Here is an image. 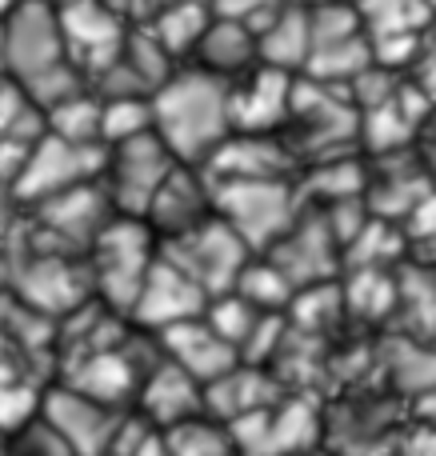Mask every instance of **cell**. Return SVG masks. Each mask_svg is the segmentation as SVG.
<instances>
[{"instance_id":"obj_5","label":"cell","mask_w":436,"mask_h":456,"mask_svg":"<svg viewBox=\"0 0 436 456\" xmlns=\"http://www.w3.org/2000/svg\"><path fill=\"white\" fill-rule=\"evenodd\" d=\"M69 61L52 0H20L0 20V72L20 88L61 72Z\"/></svg>"},{"instance_id":"obj_24","label":"cell","mask_w":436,"mask_h":456,"mask_svg":"<svg viewBox=\"0 0 436 456\" xmlns=\"http://www.w3.org/2000/svg\"><path fill=\"white\" fill-rule=\"evenodd\" d=\"M360 16V28L373 40H392V37H424L432 24V12L424 0H352Z\"/></svg>"},{"instance_id":"obj_28","label":"cell","mask_w":436,"mask_h":456,"mask_svg":"<svg viewBox=\"0 0 436 456\" xmlns=\"http://www.w3.org/2000/svg\"><path fill=\"white\" fill-rule=\"evenodd\" d=\"M152 133V96H101V141L104 149Z\"/></svg>"},{"instance_id":"obj_2","label":"cell","mask_w":436,"mask_h":456,"mask_svg":"<svg viewBox=\"0 0 436 456\" xmlns=\"http://www.w3.org/2000/svg\"><path fill=\"white\" fill-rule=\"evenodd\" d=\"M288 141L293 157L304 165L333 157H349V149L360 144V112L352 109L349 93L336 85H320V80L296 72L293 85V109L280 128Z\"/></svg>"},{"instance_id":"obj_32","label":"cell","mask_w":436,"mask_h":456,"mask_svg":"<svg viewBox=\"0 0 436 456\" xmlns=\"http://www.w3.org/2000/svg\"><path fill=\"white\" fill-rule=\"evenodd\" d=\"M408 80H413L421 93H429L432 101H436V37L429 32L424 37V45H421V53H416V61H413V69L405 72Z\"/></svg>"},{"instance_id":"obj_35","label":"cell","mask_w":436,"mask_h":456,"mask_svg":"<svg viewBox=\"0 0 436 456\" xmlns=\"http://www.w3.org/2000/svg\"><path fill=\"white\" fill-rule=\"evenodd\" d=\"M0 456H8V433L0 428Z\"/></svg>"},{"instance_id":"obj_30","label":"cell","mask_w":436,"mask_h":456,"mask_svg":"<svg viewBox=\"0 0 436 456\" xmlns=\"http://www.w3.org/2000/svg\"><path fill=\"white\" fill-rule=\"evenodd\" d=\"M389 377L405 393H432L436 388V353L421 340H397L389 348Z\"/></svg>"},{"instance_id":"obj_15","label":"cell","mask_w":436,"mask_h":456,"mask_svg":"<svg viewBox=\"0 0 436 456\" xmlns=\"http://www.w3.org/2000/svg\"><path fill=\"white\" fill-rule=\"evenodd\" d=\"M208 216H213V181L197 165H176L157 189V197L149 200L141 221L152 228L157 240H173V236L205 224Z\"/></svg>"},{"instance_id":"obj_34","label":"cell","mask_w":436,"mask_h":456,"mask_svg":"<svg viewBox=\"0 0 436 456\" xmlns=\"http://www.w3.org/2000/svg\"><path fill=\"white\" fill-rule=\"evenodd\" d=\"M109 8H117V12H125L128 20H133V8H136V0H104Z\"/></svg>"},{"instance_id":"obj_1","label":"cell","mask_w":436,"mask_h":456,"mask_svg":"<svg viewBox=\"0 0 436 456\" xmlns=\"http://www.w3.org/2000/svg\"><path fill=\"white\" fill-rule=\"evenodd\" d=\"M152 133L181 165H205L232 133V85L197 64H181L152 93Z\"/></svg>"},{"instance_id":"obj_16","label":"cell","mask_w":436,"mask_h":456,"mask_svg":"<svg viewBox=\"0 0 436 456\" xmlns=\"http://www.w3.org/2000/svg\"><path fill=\"white\" fill-rule=\"evenodd\" d=\"M432 189L436 184L416 152H408V149L384 152V157H376V165H368L365 205L373 216L397 224V221H408V213H413Z\"/></svg>"},{"instance_id":"obj_19","label":"cell","mask_w":436,"mask_h":456,"mask_svg":"<svg viewBox=\"0 0 436 456\" xmlns=\"http://www.w3.org/2000/svg\"><path fill=\"white\" fill-rule=\"evenodd\" d=\"M157 337H160V348H165L168 361L189 372L192 380H200V385H213L216 377H224L229 369L240 364V353L205 321V313H200L197 321L173 324V329L157 332Z\"/></svg>"},{"instance_id":"obj_21","label":"cell","mask_w":436,"mask_h":456,"mask_svg":"<svg viewBox=\"0 0 436 456\" xmlns=\"http://www.w3.org/2000/svg\"><path fill=\"white\" fill-rule=\"evenodd\" d=\"M189 64H197V69L213 72V77L232 85V80H240L245 72H253L256 64H261L256 32L240 20H221V16H213V24H208V32L200 37Z\"/></svg>"},{"instance_id":"obj_4","label":"cell","mask_w":436,"mask_h":456,"mask_svg":"<svg viewBox=\"0 0 436 456\" xmlns=\"http://www.w3.org/2000/svg\"><path fill=\"white\" fill-rule=\"evenodd\" d=\"M301 208L296 181H213V213L248 244V252L272 248Z\"/></svg>"},{"instance_id":"obj_23","label":"cell","mask_w":436,"mask_h":456,"mask_svg":"<svg viewBox=\"0 0 436 456\" xmlns=\"http://www.w3.org/2000/svg\"><path fill=\"white\" fill-rule=\"evenodd\" d=\"M141 24L165 45V53L173 56L176 64H189L200 37H205L208 24H213V8H208V0H176V4H165L152 16H144Z\"/></svg>"},{"instance_id":"obj_26","label":"cell","mask_w":436,"mask_h":456,"mask_svg":"<svg viewBox=\"0 0 436 456\" xmlns=\"http://www.w3.org/2000/svg\"><path fill=\"white\" fill-rule=\"evenodd\" d=\"M44 120H48V133L61 136V141L104 144L101 141V96H96L93 88H80L69 101L52 104V109L44 112Z\"/></svg>"},{"instance_id":"obj_14","label":"cell","mask_w":436,"mask_h":456,"mask_svg":"<svg viewBox=\"0 0 436 456\" xmlns=\"http://www.w3.org/2000/svg\"><path fill=\"white\" fill-rule=\"evenodd\" d=\"M200 168L208 181H296L301 160L280 133H229Z\"/></svg>"},{"instance_id":"obj_31","label":"cell","mask_w":436,"mask_h":456,"mask_svg":"<svg viewBox=\"0 0 436 456\" xmlns=\"http://www.w3.org/2000/svg\"><path fill=\"white\" fill-rule=\"evenodd\" d=\"M280 4H285V0H208L213 16H221V20H240V24H248L253 32L261 28V24L269 20Z\"/></svg>"},{"instance_id":"obj_13","label":"cell","mask_w":436,"mask_h":456,"mask_svg":"<svg viewBox=\"0 0 436 456\" xmlns=\"http://www.w3.org/2000/svg\"><path fill=\"white\" fill-rule=\"evenodd\" d=\"M208 305V292L192 281L189 273L173 265L165 252H157L152 268L144 273L141 281V292H136L133 308H128V321L136 329H149V332H165L173 324H184V321H197Z\"/></svg>"},{"instance_id":"obj_22","label":"cell","mask_w":436,"mask_h":456,"mask_svg":"<svg viewBox=\"0 0 436 456\" xmlns=\"http://www.w3.org/2000/svg\"><path fill=\"white\" fill-rule=\"evenodd\" d=\"M256 53H261V64L301 72L304 61H309V8L296 4V0H285L256 28Z\"/></svg>"},{"instance_id":"obj_38","label":"cell","mask_w":436,"mask_h":456,"mask_svg":"<svg viewBox=\"0 0 436 456\" xmlns=\"http://www.w3.org/2000/svg\"><path fill=\"white\" fill-rule=\"evenodd\" d=\"M424 4H429V8H436V0H424Z\"/></svg>"},{"instance_id":"obj_3","label":"cell","mask_w":436,"mask_h":456,"mask_svg":"<svg viewBox=\"0 0 436 456\" xmlns=\"http://www.w3.org/2000/svg\"><path fill=\"white\" fill-rule=\"evenodd\" d=\"M160 252V240L141 216H112L109 224L96 232V240L85 248L88 281H93V297L128 316L136 292H141L144 273L152 268Z\"/></svg>"},{"instance_id":"obj_12","label":"cell","mask_w":436,"mask_h":456,"mask_svg":"<svg viewBox=\"0 0 436 456\" xmlns=\"http://www.w3.org/2000/svg\"><path fill=\"white\" fill-rule=\"evenodd\" d=\"M40 412H44L48 425L69 441V449L77 456H109L120 425H125V409L101 404V401H93V396L77 393V388L61 385V380L44 388Z\"/></svg>"},{"instance_id":"obj_25","label":"cell","mask_w":436,"mask_h":456,"mask_svg":"<svg viewBox=\"0 0 436 456\" xmlns=\"http://www.w3.org/2000/svg\"><path fill=\"white\" fill-rule=\"evenodd\" d=\"M232 292H240V297L253 308H261V313H288V305H293V297H296V289L285 281V273H280L269 256H261V252L248 256V265L240 268Z\"/></svg>"},{"instance_id":"obj_10","label":"cell","mask_w":436,"mask_h":456,"mask_svg":"<svg viewBox=\"0 0 436 456\" xmlns=\"http://www.w3.org/2000/svg\"><path fill=\"white\" fill-rule=\"evenodd\" d=\"M52 8L64 37V53L85 72V80H93L96 72L117 61L128 32L125 12L109 8L104 0H52Z\"/></svg>"},{"instance_id":"obj_8","label":"cell","mask_w":436,"mask_h":456,"mask_svg":"<svg viewBox=\"0 0 436 456\" xmlns=\"http://www.w3.org/2000/svg\"><path fill=\"white\" fill-rule=\"evenodd\" d=\"M104 168V144H72L61 136L44 133L32 144L28 160H24L20 176L12 184V200L24 208L40 205V200L56 197V192H69L77 184L101 181Z\"/></svg>"},{"instance_id":"obj_6","label":"cell","mask_w":436,"mask_h":456,"mask_svg":"<svg viewBox=\"0 0 436 456\" xmlns=\"http://www.w3.org/2000/svg\"><path fill=\"white\" fill-rule=\"evenodd\" d=\"M181 160L165 149L157 133L133 136L104 149V168H101V189L109 197L112 213L120 216H144L149 200L157 197V189L165 184V176Z\"/></svg>"},{"instance_id":"obj_29","label":"cell","mask_w":436,"mask_h":456,"mask_svg":"<svg viewBox=\"0 0 436 456\" xmlns=\"http://www.w3.org/2000/svg\"><path fill=\"white\" fill-rule=\"evenodd\" d=\"M264 316L269 313L253 308L240 292H221V297H208V305H205V321L213 324V329L221 332L232 348H237V353H245L248 337L256 332V324H261Z\"/></svg>"},{"instance_id":"obj_11","label":"cell","mask_w":436,"mask_h":456,"mask_svg":"<svg viewBox=\"0 0 436 456\" xmlns=\"http://www.w3.org/2000/svg\"><path fill=\"white\" fill-rule=\"evenodd\" d=\"M261 256H269L296 292L336 281V265H344L341 240L333 236L325 213H320V208H309V205H304L301 216L288 224V232L280 236L272 248H264Z\"/></svg>"},{"instance_id":"obj_20","label":"cell","mask_w":436,"mask_h":456,"mask_svg":"<svg viewBox=\"0 0 436 456\" xmlns=\"http://www.w3.org/2000/svg\"><path fill=\"white\" fill-rule=\"evenodd\" d=\"M277 401H280V380L264 364L240 361L237 369H229L213 385H205V417L221 420V425H232V420L248 417V412L272 409Z\"/></svg>"},{"instance_id":"obj_36","label":"cell","mask_w":436,"mask_h":456,"mask_svg":"<svg viewBox=\"0 0 436 456\" xmlns=\"http://www.w3.org/2000/svg\"><path fill=\"white\" fill-rule=\"evenodd\" d=\"M296 4H304V8H317V4H328V0H296Z\"/></svg>"},{"instance_id":"obj_18","label":"cell","mask_w":436,"mask_h":456,"mask_svg":"<svg viewBox=\"0 0 436 456\" xmlns=\"http://www.w3.org/2000/svg\"><path fill=\"white\" fill-rule=\"evenodd\" d=\"M133 412L144 420V425L157 428V433H168V428L184 425V420L205 417V385L192 380L189 372L176 369V364L165 356V361L141 380Z\"/></svg>"},{"instance_id":"obj_37","label":"cell","mask_w":436,"mask_h":456,"mask_svg":"<svg viewBox=\"0 0 436 456\" xmlns=\"http://www.w3.org/2000/svg\"><path fill=\"white\" fill-rule=\"evenodd\" d=\"M429 32H432V37H436V12H432V24H429Z\"/></svg>"},{"instance_id":"obj_7","label":"cell","mask_w":436,"mask_h":456,"mask_svg":"<svg viewBox=\"0 0 436 456\" xmlns=\"http://www.w3.org/2000/svg\"><path fill=\"white\" fill-rule=\"evenodd\" d=\"M160 252L173 260L181 273H189L208 297H221V292H232L240 268L248 265V244L232 232L221 216H208L205 224L189 228V232L173 236V240H160Z\"/></svg>"},{"instance_id":"obj_17","label":"cell","mask_w":436,"mask_h":456,"mask_svg":"<svg viewBox=\"0 0 436 456\" xmlns=\"http://www.w3.org/2000/svg\"><path fill=\"white\" fill-rule=\"evenodd\" d=\"M296 72L256 64L232 80V133H280L293 109Z\"/></svg>"},{"instance_id":"obj_9","label":"cell","mask_w":436,"mask_h":456,"mask_svg":"<svg viewBox=\"0 0 436 456\" xmlns=\"http://www.w3.org/2000/svg\"><path fill=\"white\" fill-rule=\"evenodd\" d=\"M28 213H32V236H44V244L40 240H32V244L56 248V252H77V256H85V248L96 240V232L117 216L109 197H104L101 181L56 192V197L32 205Z\"/></svg>"},{"instance_id":"obj_33","label":"cell","mask_w":436,"mask_h":456,"mask_svg":"<svg viewBox=\"0 0 436 456\" xmlns=\"http://www.w3.org/2000/svg\"><path fill=\"white\" fill-rule=\"evenodd\" d=\"M165 4H176V0H136V8H133V20H144V16H152L157 8H165Z\"/></svg>"},{"instance_id":"obj_27","label":"cell","mask_w":436,"mask_h":456,"mask_svg":"<svg viewBox=\"0 0 436 456\" xmlns=\"http://www.w3.org/2000/svg\"><path fill=\"white\" fill-rule=\"evenodd\" d=\"M165 436V452L168 456H240L232 444V433L213 417H197L184 425L168 428Z\"/></svg>"}]
</instances>
